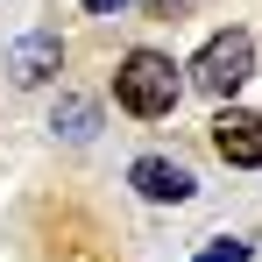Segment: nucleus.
Returning a JSON list of instances; mask_svg holds the SVG:
<instances>
[{
  "mask_svg": "<svg viewBox=\"0 0 262 262\" xmlns=\"http://www.w3.org/2000/svg\"><path fill=\"white\" fill-rule=\"evenodd\" d=\"M177 92L184 85H177V64L163 57V50H128L121 71H114V99L128 106L135 121H163V114L177 106Z\"/></svg>",
  "mask_w": 262,
  "mask_h": 262,
  "instance_id": "nucleus-1",
  "label": "nucleus"
},
{
  "mask_svg": "<svg viewBox=\"0 0 262 262\" xmlns=\"http://www.w3.org/2000/svg\"><path fill=\"white\" fill-rule=\"evenodd\" d=\"M248 78H255V36H248V29L213 36V43L199 50V64H191V85L206 92V99H234Z\"/></svg>",
  "mask_w": 262,
  "mask_h": 262,
  "instance_id": "nucleus-2",
  "label": "nucleus"
},
{
  "mask_svg": "<svg viewBox=\"0 0 262 262\" xmlns=\"http://www.w3.org/2000/svg\"><path fill=\"white\" fill-rule=\"evenodd\" d=\"M213 149H220V163H234V170H262V114L220 106L213 114Z\"/></svg>",
  "mask_w": 262,
  "mask_h": 262,
  "instance_id": "nucleus-3",
  "label": "nucleus"
},
{
  "mask_svg": "<svg viewBox=\"0 0 262 262\" xmlns=\"http://www.w3.org/2000/svg\"><path fill=\"white\" fill-rule=\"evenodd\" d=\"M128 184L149 199V206H184V199L199 191V177L184 170V163H170V156H142V163L128 170Z\"/></svg>",
  "mask_w": 262,
  "mask_h": 262,
  "instance_id": "nucleus-4",
  "label": "nucleus"
},
{
  "mask_svg": "<svg viewBox=\"0 0 262 262\" xmlns=\"http://www.w3.org/2000/svg\"><path fill=\"white\" fill-rule=\"evenodd\" d=\"M57 64H64V43H57V29H29L21 43L7 50V78H14V85H43Z\"/></svg>",
  "mask_w": 262,
  "mask_h": 262,
  "instance_id": "nucleus-5",
  "label": "nucleus"
},
{
  "mask_svg": "<svg viewBox=\"0 0 262 262\" xmlns=\"http://www.w3.org/2000/svg\"><path fill=\"white\" fill-rule=\"evenodd\" d=\"M57 128L64 135H92V99H64L57 106Z\"/></svg>",
  "mask_w": 262,
  "mask_h": 262,
  "instance_id": "nucleus-6",
  "label": "nucleus"
},
{
  "mask_svg": "<svg viewBox=\"0 0 262 262\" xmlns=\"http://www.w3.org/2000/svg\"><path fill=\"white\" fill-rule=\"evenodd\" d=\"M191 262H248V241H213L206 255H191Z\"/></svg>",
  "mask_w": 262,
  "mask_h": 262,
  "instance_id": "nucleus-7",
  "label": "nucleus"
},
{
  "mask_svg": "<svg viewBox=\"0 0 262 262\" xmlns=\"http://www.w3.org/2000/svg\"><path fill=\"white\" fill-rule=\"evenodd\" d=\"M149 14H163V21H184V14H191V0H149Z\"/></svg>",
  "mask_w": 262,
  "mask_h": 262,
  "instance_id": "nucleus-8",
  "label": "nucleus"
},
{
  "mask_svg": "<svg viewBox=\"0 0 262 262\" xmlns=\"http://www.w3.org/2000/svg\"><path fill=\"white\" fill-rule=\"evenodd\" d=\"M128 0H85V14H121Z\"/></svg>",
  "mask_w": 262,
  "mask_h": 262,
  "instance_id": "nucleus-9",
  "label": "nucleus"
}]
</instances>
